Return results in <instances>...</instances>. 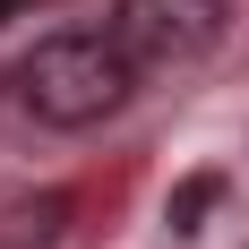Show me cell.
Here are the masks:
<instances>
[{
  "label": "cell",
  "mask_w": 249,
  "mask_h": 249,
  "mask_svg": "<svg viewBox=\"0 0 249 249\" xmlns=\"http://www.w3.org/2000/svg\"><path fill=\"white\" fill-rule=\"evenodd\" d=\"M9 86H18V103L43 129H95V121H112L129 103L138 60L121 52V35H43L9 69Z\"/></svg>",
  "instance_id": "cell-1"
},
{
  "label": "cell",
  "mask_w": 249,
  "mask_h": 249,
  "mask_svg": "<svg viewBox=\"0 0 249 249\" xmlns=\"http://www.w3.org/2000/svg\"><path fill=\"white\" fill-rule=\"evenodd\" d=\"M215 198H224V180H215V172H189V180L172 189V198H163V224H172V232H198Z\"/></svg>",
  "instance_id": "cell-3"
},
{
  "label": "cell",
  "mask_w": 249,
  "mask_h": 249,
  "mask_svg": "<svg viewBox=\"0 0 249 249\" xmlns=\"http://www.w3.org/2000/svg\"><path fill=\"white\" fill-rule=\"evenodd\" d=\"M9 18H18V0H0V26H9Z\"/></svg>",
  "instance_id": "cell-4"
},
{
  "label": "cell",
  "mask_w": 249,
  "mask_h": 249,
  "mask_svg": "<svg viewBox=\"0 0 249 249\" xmlns=\"http://www.w3.org/2000/svg\"><path fill=\"white\" fill-rule=\"evenodd\" d=\"M112 35L138 69H189L224 43V0H112Z\"/></svg>",
  "instance_id": "cell-2"
}]
</instances>
